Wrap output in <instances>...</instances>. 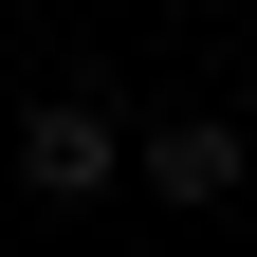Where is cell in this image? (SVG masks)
Instances as JSON below:
<instances>
[{"instance_id": "cell-1", "label": "cell", "mask_w": 257, "mask_h": 257, "mask_svg": "<svg viewBox=\"0 0 257 257\" xmlns=\"http://www.w3.org/2000/svg\"><path fill=\"white\" fill-rule=\"evenodd\" d=\"M0 184H19V202H110V184H128V110H110L92 74L19 92V128H0Z\"/></svg>"}, {"instance_id": "cell-2", "label": "cell", "mask_w": 257, "mask_h": 257, "mask_svg": "<svg viewBox=\"0 0 257 257\" xmlns=\"http://www.w3.org/2000/svg\"><path fill=\"white\" fill-rule=\"evenodd\" d=\"M128 184H147L166 220H220V202L257 184V128H239V110H147V128H128Z\"/></svg>"}]
</instances>
